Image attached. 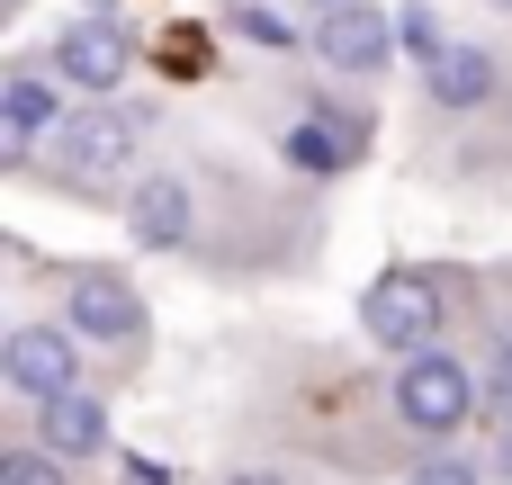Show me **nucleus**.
<instances>
[{
    "mask_svg": "<svg viewBox=\"0 0 512 485\" xmlns=\"http://www.w3.org/2000/svg\"><path fill=\"white\" fill-rule=\"evenodd\" d=\"M369 333L378 342H396V351H423L432 333H441V288H432V270H387L378 288H369Z\"/></svg>",
    "mask_w": 512,
    "mask_h": 485,
    "instance_id": "1",
    "label": "nucleus"
},
{
    "mask_svg": "<svg viewBox=\"0 0 512 485\" xmlns=\"http://www.w3.org/2000/svg\"><path fill=\"white\" fill-rule=\"evenodd\" d=\"M396 414H405L414 432H459V423H468V378H459V360L414 351V360L396 369Z\"/></svg>",
    "mask_w": 512,
    "mask_h": 485,
    "instance_id": "2",
    "label": "nucleus"
},
{
    "mask_svg": "<svg viewBox=\"0 0 512 485\" xmlns=\"http://www.w3.org/2000/svg\"><path fill=\"white\" fill-rule=\"evenodd\" d=\"M72 333L81 342H135L144 333V297L117 270H81L72 279Z\"/></svg>",
    "mask_w": 512,
    "mask_h": 485,
    "instance_id": "3",
    "label": "nucleus"
},
{
    "mask_svg": "<svg viewBox=\"0 0 512 485\" xmlns=\"http://www.w3.org/2000/svg\"><path fill=\"white\" fill-rule=\"evenodd\" d=\"M63 162H72L81 180H117V171L135 162V117H117V108L63 117Z\"/></svg>",
    "mask_w": 512,
    "mask_h": 485,
    "instance_id": "4",
    "label": "nucleus"
},
{
    "mask_svg": "<svg viewBox=\"0 0 512 485\" xmlns=\"http://www.w3.org/2000/svg\"><path fill=\"white\" fill-rule=\"evenodd\" d=\"M0 369H9V387H18V396H36V405H45V396H63V387H72V369H81V360H72V333L27 324V333H9Z\"/></svg>",
    "mask_w": 512,
    "mask_h": 485,
    "instance_id": "5",
    "label": "nucleus"
},
{
    "mask_svg": "<svg viewBox=\"0 0 512 485\" xmlns=\"http://www.w3.org/2000/svg\"><path fill=\"white\" fill-rule=\"evenodd\" d=\"M387 36H396V27H387L369 0H342V9H324V36H315V45H324L333 72H378V63H387Z\"/></svg>",
    "mask_w": 512,
    "mask_h": 485,
    "instance_id": "6",
    "label": "nucleus"
},
{
    "mask_svg": "<svg viewBox=\"0 0 512 485\" xmlns=\"http://www.w3.org/2000/svg\"><path fill=\"white\" fill-rule=\"evenodd\" d=\"M54 72L72 90H117L126 81V36L117 27H63L54 36Z\"/></svg>",
    "mask_w": 512,
    "mask_h": 485,
    "instance_id": "7",
    "label": "nucleus"
},
{
    "mask_svg": "<svg viewBox=\"0 0 512 485\" xmlns=\"http://www.w3.org/2000/svg\"><path fill=\"white\" fill-rule=\"evenodd\" d=\"M36 432H45V450H54V459H90V450L108 441V414H99L81 387H63V396H45Z\"/></svg>",
    "mask_w": 512,
    "mask_h": 485,
    "instance_id": "8",
    "label": "nucleus"
},
{
    "mask_svg": "<svg viewBox=\"0 0 512 485\" xmlns=\"http://www.w3.org/2000/svg\"><path fill=\"white\" fill-rule=\"evenodd\" d=\"M0 108H9V126H0V162H27V135H36V126H63L54 90H45V81H27V72H9Z\"/></svg>",
    "mask_w": 512,
    "mask_h": 485,
    "instance_id": "9",
    "label": "nucleus"
},
{
    "mask_svg": "<svg viewBox=\"0 0 512 485\" xmlns=\"http://www.w3.org/2000/svg\"><path fill=\"white\" fill-rule=\"evenodd\" d=\"M126 225H135V243L171 252V243L189 234V189H180V180H144V189H135V207H126Z\"/></svg>",
    "mask_w": 512,
    "mask_h": 485,
    "instance_id": "10",
    "label": "nucleus"
},
{
    "mask_svg": "<svg viewBox=\"0 0 512 485\" xmlns=\"http://www.w3.org/2000/svg\"><path fill=\"white\" fill-rule=\"evenodd\" d=\"M423 81H432V99H441V108H477V99L495 90V54H477V45H450V54H441Z\"/></svg>",
    "mask_w": 512,
    "mask_h": 485,
    "instance_id": "11",
    "label": "nucleus"
},
{
    "mask_svg": "<svg viewBox=\"0 0 512 485\" xmlns=\"http://www.w3.org/2000/svg\"><path fill=\"white\" fill-rule=\"evenodd\" d=\"M288 162L342 171V162H360V126H351V117H306V126H288Z\"/></svg>",
    "mask_w": 512,
    "mask_h": 485,
    "instance_id": "12",
    "label": "nucleus"
},
{
    "mask_svg": "<svg viewBox=\"0 0 512 485\" xmlns=\"http://www.w3.org/2000/svg\"><path fill=\"white\" fill-rule=\"evenodd\" d=\"M396 36H405V54H414V63H423V72H432V63H441V54H450V45H441V18H432V0H414V9H405V18H396Z\"/></svg>",
    "mask_w": 512,
    "mask_h": 485,
    "instance_id": "13",
    "label": "nucleus"
},
{
    "mask_svg": "<svg viewBox=\"0 0 512 485\" xmlns=\"http://www.w3.org/2000/svg\"><path fill=\"white\" fill-rule=\"evenodd\" d=\"M0 485H63V468H54V450L36 459V450H9L0 459Z\"/></svg>",
    "mask_w": 512,
    "mask_h": 485,
    "instance_id": "14",
    "label": "nucleus"
},
{
    "mask_svg": "<svg viewBox=\"0 0 512 485\" xmlns=\"http://www.w3.org/2000/svg\"><path fill=\"white\" fill-rule=\"evenodd\" d=\"M405 485H477V468H459V459H423Z\"/></svg>",
    "mask_w": 512,
    "mask_h": 485,
    "instance_id": "15",
    "label": "nucleus"
},
{
    "mask_svg": "<svg viewBox=\"0 0 512 485\" xmlns=\"http://www.w3.org/2000/svg\"><path fill=\"white\" fill-rule=\"evenodd\" d=\"M486 405H495V423H512V351L495 360V387H486Z\"/></svg>",
    "mask_w": 512,
    "mask_h": 485,
    "instance_id": "16",
    "label": "nucleus"
},
{
    "mask_svg": "<svg viewBox=\"0 0 512 485\" xmlns=\"http://www.w3.org/2000/svg\"><path fill=\"white\" fill-rule=\"evenodd\" d=\"M126 485H171V477H162L153 459H126Z\"/></svg>",
    "mask_w": 512,
    "mask_h": 485,
    "instance_id": "17",
    "label": "nucleus"
},
{
    "mask_svg": "<svg viewBox=\"0 0 512 485\" xmlns=\"http://www.w3.org/2000/svg\"><path fill=\"white\" fill-rule=\"evenodd\" d=\"M495 459H504V477H512V423H504V441H495Z\"/></svg>",
    "mask_w": 512,
    "mask_h": 485,
    "instance_id": "18",
    "label": "nucleus"
},
{
    "mask_svg": "<svg viewBox=\"0 0 512 485\" xmlns=\"http://www.w3.org/2000/svg\"><path fill=\"white\" fill-rule=\"evenodd\" d=\"M234 485H288V477H234Z\"/></svg>",
    "mask_w": 512,
    "mask_h": 485,
    "instance_id": "19",
    "label": "nucleus"
},
{
    "mask_svg": "<svg viewBox=\"0 0 512 485\" xmlns=\"http://www.w3.org/2000/svg\"><path fill=\"white\" fill-rule=\"evenodd\" d=\"M315 9H342V0H315Z\"/></svg>",
    "mask_w": 512,
    "mask_h": 485,
    "instance_id": "20",
    "label": "nucleus"
},
{
    "mask_svg": "<svg viewBox=\"0 0 512 485\" xmlns=\"http://www.w3.org/2000/svg\"><path fill=\"white\" fill-rule=\"evenodd\" d=\"M504 351H512V324H504Z\"/></svg>",
    "mask_w": 512,
    "mask_h": 485,
    "instance_id": "21",
    "label": "nucleus"
}]
</instances>
